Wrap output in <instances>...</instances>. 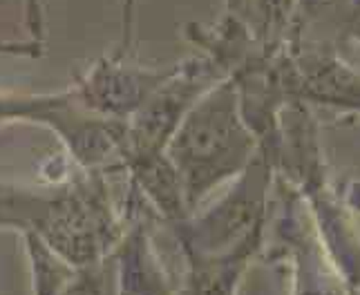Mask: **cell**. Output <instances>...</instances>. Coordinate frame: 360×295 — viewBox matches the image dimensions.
<instances>
[{
	"instance_id": "277c9868",
	"label": "cell",
	"mask_w": 360,
	"mask_h": 295,
	"mask_svg": "<svg viewBox=\"0 0 360 295\" xmlns=\"http://www.w3.org/2000/svg\"><path fill=\"white\" fill-rule=\"evenodd\" d=\"M119 289L121 291H166L168 282L157 264L146 228H134L123 242L119 257Z\"/></svg>"
},
{
	"instance_id": "6da1fadb",
	"label": "cell",
	"mask_w": 360,
	"mask_h": 295,
	"mask_svg": "<svg viewBox=\"0 0 360 295\" xmlns=\"http://www.w3.org/2000/svg\"><path fill=\"white\" fill-rule=\"evenodd\" d=\"M255 145V134L242 114L238 85L229 77L217 81L184 114L164 148L179 175L188 213L253 162Z\"/></svg>"
},
{
	"instance_id": "3957f363",
	"label": "cell",
	"mask_w": 360,
	"mask_h": 295,
	"mask_svg": "<svg viewBox=\"0 0 360 295\" xmlns=\"http://www.w3.org/2000/svg\"><path fill=\"white\" fill-rule=\"evenodd\" d=\"M172 70L175 65L164 70L134 65L128 56L115 54L94 63L77 81L72 92L92 112L112 119H128L157 85L168 79Z\"/></svg>"
},
{
	"instance_id": "5b68a950",
	"label": "cell",
	"mask_w": 360,
	"mask_h": 295,
	"mask_svg": "<svg viewBox=\"0 0 360 295\" xmlns=\"http://www.w3.org/2000/svg\"><path fill=\"white\" fill-rule=\"evenodd\" d=\"M25 240L30 246V255L34 262V289L39 291H60L68 287V282L74 277L72 268L65 266V257L56 255L54 249L43 237L32 230H25Z\"/></svg>"
},
{
	"instance_id": "52a82bcc",
	"label": "cell",
	"mask_w": 360,
	"mask_h": 295,
	"mask_svg": "<svg viewBox=\"0 0 360 295\" xmlns=\"http://www.w3.org/2000/svg\"><path fill=\"white\" fill-rule=\"evenodd\" d=\"M248 3H251V0H226V14L242 18Z\"/></svg>"
},
{
	"instance_id": "8992f818",
	"label": "cell",
	"mask_w": 360,
	"mask_h": 295,
	"mask_svg": "<svg viewBox=\"0 0 360 295\" xmlns=\"http://www.w3.org/2000/svg\"><path fill=\"white\" fill-rule=\"evenodd\" d=\"M134 3L136 0H121V7H123V32H121V45L115 54H121V56H128L130 47H132V27H134Z\"/></svg>"
},
{
	"instance_id": "7a4b0ae2",
	"label": "cell",
	"mask_w": 360,
	"mask_h": 295,
	"mask_svg": "<svg viewBox=\"0 0 360 295\" xmlns=\"http://www.w3.org/2000/svg\"><path fill=\"white\" fill-rule=\"evenodd\" d=\"M226 79L215 60H186L126 119V164L134 157L161 152L184 114L208 88Z\"/></svg>"
}]
</instances>
